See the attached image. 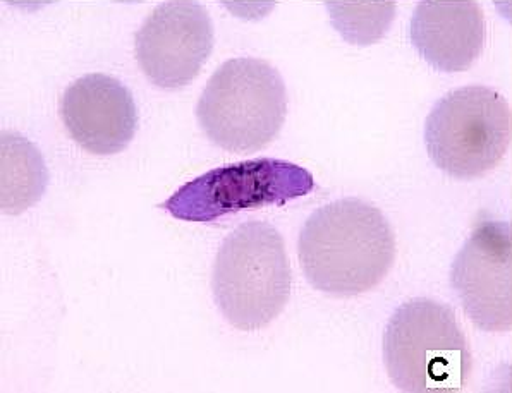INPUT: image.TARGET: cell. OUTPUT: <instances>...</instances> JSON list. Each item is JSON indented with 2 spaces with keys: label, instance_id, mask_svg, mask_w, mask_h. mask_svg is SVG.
I'll use <instances>...</instances> for the list:
<instances>
[{
  "label": "cell",
  "instance_id": "obj_1",
  "mask_svg": "<svg viewBox=\"0 0 512 393\" xmlns=\"http://www.w3.org/2000/svg\"><path fill=\"white\" fill-rule=\"evenodd\" d=\"M301 270L311 287L332 297L372 291L396 260V237L377 206L342 198L318 208L299 232Z\"/></svg>",
  "mask_w": 512,
  "mask_h": 393
},
{
  "label": "cell",
  "instance_id": "obj_6",
  "mask_svg": "<svg viewBox=\"0 0 512 393\" xmlns=\"http://www.w3.org/2000/svg\"><path fill=\"white\" fill-rule=\"evenodd\" d=\"M313 188V177L303 167L277 158H256L196 177L177 189L164 208L177 220L212 224L231 213L286 205Z\"/></svg>",
  "mask_w": 512,
  "mask_h": 393
},
{
  "label": "cell",
  "instance_id": "obj_11",
  "mask_svg": "<svg viewBox=\"0 0 512 393\" xmlns=\"http://www.w3.org/2000/svg\"><path fill=\"white\" fill-rule=\"evenodd\" d=\"M2 145V212L19 215L42 200L49 172L42 153L25 136L6 131Z\"/></svg>",
  "mask_w": 512,
  "mask_h": 393
},
{
  "label": "cell",
  "instance_id": "obj_5",
  "mask_svg": "<svg viewBox=\"0 0 512 393\" xmlns=\"http://www.w3.org/2000/svg\"><path fill=\"white\" fill-rule=\"evenodd\" d=\"M511 140V107L490 86L449 91L433 105L425 121L428 157L459 181L478 179L494 170Z\"/></svg>",
  "mask_w": 512,
  "mask_h": 393
},
{
  "label": "cell",
  "instance_id": "obj_9",
  "mask_svg": "<svg viewBox=\"0 0 512 393\" xmlns=\"http://www.w3.org/2000/svg\"><path fill=\"white\" fill-rule=\"evenodd\" d=\"M61 115L69 136L93 155L121 153L138 131L133 93L107 74H86L69 85Z\"/></svg>",
  "mask_w": 512,
  "mask_h": 393
},
{
  "label": "cell",
  "instance_id": "obj_13",
  "mask_svg": "<svg viewBox=\"0 0 512 393\" xmlns=\"http://www.w3.org/2000/svg\"><path fill=\"white\" fill-rule=\"evenodd\" d=\"M232 13L241 18H262L272 11L274 0H224Z\"/></svg>",
  "mask_w": 512,
  "mask_h": 393
},
{
  "label": "cell",
  "instance_id": "obj_10",
  "mask_svg": "<svg viewBox=\"0 0 512 393\" xmlns=\"http://www.w3.org/2000/svg\"><path fill=\"white\" fill-rule=\"evenodd\" d=\"M485 16L475 0H425L409 21V42L440 73H463L485 47Z\"/></svg>",
  "mask_w": 512,
  "mask_h": 393
},
{
  "label": "cell",
  "instance_id": "obj_4",
  "mask_svg": "<svg viewBox=\"0 0 512 393\" xmlns=\"http://www.w3.org/2000/svg\"><path fill=\"white\" fill-rule=\"evenodd\" d=\"M286 83L269 62L238 57L208 79L196 117L208 140L232 153L260 152L286 122Z\"/></svg>",
  "mask_w": 512,
  "mask_h": 393
},
{
  "label": "cell",
  "instance_id": "obj_3",
  "mask_svg": "<svg viewBox=\"0 0 512 393\" xmlns=\"http://www.w3.org/2000/svg\"><path fill=\"white\" fill-rule=\"evenodd\" d=\"M382 349L387 375L401 392H458L470 376V347L458 318L447 304L428 297L396 309Z\"/></svg>",
  "mask_w": 512,
  "mask_h": 393
},
{
  "label": "cell",
  "instance_id": "obj_12",
  "mask_svg": "<svg viewBox=\"0 0 512 393\" xmlns=\"http://www.w3.org/2000/svg\"><path fill=\"white\" fill-rule=\"evenodd\" d=\"M325 6L334 30L358 47L382 40L396 16L391 0H327Z\"/></svg>",
  "mask_w": 512,
  "mask_h": 393
},
{
  "label": "cell",
  "instance_id": "obj_2",
  "mask_svg": "<svg viewBox=\"0 0 512 393\" xmlns=\"http://www.w3.org/2000/svg\"><path fill=\"white\" fill-rule=\"evenodd\" d=\"M212 291L232 327L255 332L272 323L293 291L281 232L267 222H246L232 230L215 256Z\"/></svg>",
  "mask_w": 512,
  "mask_h": 393
},
{
  "label": "cell",
  "instance_id": "obj_8",
  "mask_svg": "<svg viewBox=\"0 0 512 393\" xmlns=\"http://www.w3.org/2000/svg\"><path fill=\"white\" fill-rule=\"evenodd\" d=\"M451 285L464 313L483 332L512 328V225L478 224L451 268Z\"/></svg>",
  "mask_w": 512,
  "mask_h": 393
},
{
  "label": "cell",
  "instance_id": "obj_7",
  "mask_svg": "<svg viewBox=\"0 0 512 393\" xmlns=\"http://www.w3.org/2000/svg\"><path fill=\"white\" fill-rule=\"evenodd\" d=\"M214 42V23L200 2L167 0L136 31V61L152 85L179 90L202 71Z\"/></svg>",
  "mask_w": 512,
  "mask_h": 393
}]
</instances>
